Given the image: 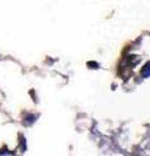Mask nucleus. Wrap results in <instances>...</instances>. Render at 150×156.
Listing matches in <instances>:
<instances>
[]
</instances>
